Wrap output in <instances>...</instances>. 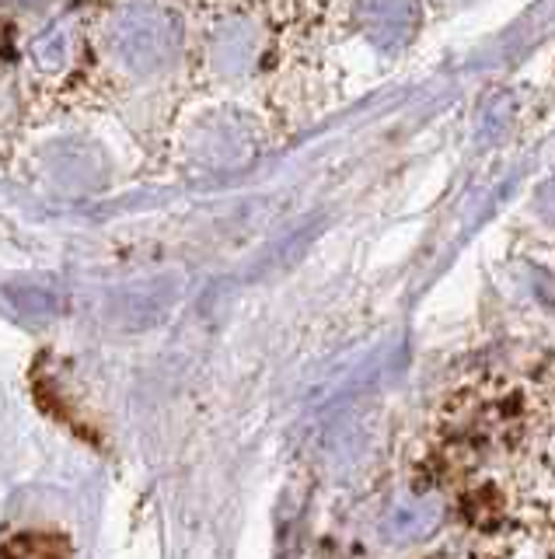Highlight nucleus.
Segmentation results:
<instances>
[{
    "label": "nucleus",
    "mask_w": 555,
    "mask_h": 559,
    "mask_svg": "<svg viewBox=\"0 0 555 559\" xmlns=\"http://www.w3.org/2000/svg\"><path fill=\"white\" fill-rule=\"evenodd\" d=\"M4 559H63V556L46 538H19L4 549Z\"/></svg>",
    "instance_id": "nucleus-1"
}]
</instances>
